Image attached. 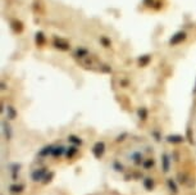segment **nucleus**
<instances>
[{"instance_id":"nucleus-1","label":"nucleus","mask_w":196,"mask_h":195,"mask_svg":"<svg viewBox=\"0 0 196 195\" xmlns=\"http://www.w3.org/2000/svg\"><path fill=\"white\" fill-rule=\"evenodd\" d=\"M91 151H92V155L95 157V158L100 159L104 155V153H105V144L103 141H98L96 144L94 145V148H92Z\"/></svg>"},{"instance_id":"nucleus-2","label":"nucleus","mask_w":196,"mask_h":195,"mask_svg":"<svg viewBox=\"0 0 196 195\" xmlns=\"http://www.w3.org/2000/svg\"><path fill=\"white\" fill-rule=\"evenodd\" d=\"M45 176H46V168H37L31 173V178H32V181L39 182Z\"/></svg>"},{"instance_id":"nucleus-3","label":"nucleus","mask_w":196,"mask_h":195,"mask_svg":"<svg viewBox=\"0 0 196 195\" xmlns=\"http://www.w3.org/2000/svg\"><path fill=\"white\" fill-rule=\"evenodd\" d=\"M169 168H170V157L167 153H163L161 154V169H163L164 173H168Z\"/></svg>"},{"instance_id":"nucleus-4","label":"nucleus","mask_w":196,"mask_h":195,"mask_svg":"<svg viewBox=\"0 0 196 195\" xmlns=\"http://www.w3.org/2000/svg\"><path fill=\"white\" fill-rule=\"evenodd\" d=\"M167 141L170 142V144H182L185 141V137L179 135H169L167 136Z\"/></svg>"},{"instance_id":"nucleus-5","label":"nucleus","mask_w":196,"mask_h":195,"mask_svg":"<svg viewBox=\"0 0 196 195\" xmlns=\"http://www.w3.org/2000/svg\"><path fill=\"white\" fill-rule=\"evenodd\" d=\"M167 186H168V189L170 190L172 194H178V185H177V182L174 181L173 178H168L167 180Z\"/></svg>"},{"instance_id":"nucleus-6","label":"nucleus","mask_w":196,"mask_h":195,"mask_svg":"<svg viewBox=\"0 0 196 195\" xmlns=\"http://www.w3.org/2000/svg\"><path fill=\"white\" fill-rule=\"evenodd\" d=\"M142 184H144V187L147 191H151V190H154V187H155V181L151 177H146Z\"/></svg>"},{"instance_id":"nucleus-7","label":"nucleus","mask_w":196,"mask_h":195,"mask_svg":"<svg viewBox=\"0 0 196 195\" xmlns=\"http://www.w3.org/2000/svg\"><path fill=\"white\" fill-rule=\"evenodd\" d=\"M77 151H78V149H77V146H76V145L68 146V148L65 149V157L68 159H71V158H73V157L77 154Z\"/></svg>"},{"instance_id":"nucleus-8","label":"nucleus","mask_w":196,"mask_h":195,"mask_svg":"<svg viewBox=\"0 0 196 195\" xmlns=\"http://www.w3.org/2000/svg\"><path fill=\"white\" fill-rule=\"evenodd\" d=\"M53 149H54V146L46 145L45 148H42V149L39 151V157H47L49 154H53Z\"/></svg>"},{"instance_id":"nucleus-9","label":"nucleus","mask_w":196,"mask_h":195,"mask_svg":"<svg viewBox=\"0 0 196 195\" xmlns=\"http://www.w3.org/2000/svg\"><path fill=\"white\" fill-rule=\"evenodd\" d=\"M132 159H133V163H135L136 166H140L141 163H144V162H142V154L140 153V151H136V153H133L132 154Z\"/></svg>"},{"instance_id":"nucleus-10","label":"nucleus","mask_w":196,"mask_h":195,"mask_svg":"<svg viewBox=\"0 0 196 195\" xmlns=\"http://www.w3.org/2000/svg\"><path fill=\"white\" fill-rule=\"evenodd\" d=\"M65 154V148L64 146H55L54 149H53V157H60V155H63Z\"/></svg>"},{"instance_id":"nucleus-11","label":"nucleus","mask_w":196,"mask_h":195,"mask_svg":"<svg viewBox=\"0 0 196 195\" xmlns=\"http://www.w3.org/2000/svg\"><path fill=\"white\" fill-rule=\"evenodd\" d=\"M11 191L12 193H22L23 191V189H25V185H17V184H14V185H11Z\"/></svg>"},{"instance_id":"nucleus-12","label":"nucleus","mask_w":196,"mask_h":195,"mask_svg":"<svg viewBox=\"0 0 196 195\" xmlns=\"http://www.w3.org/2000/svg\"><path fill=\"white\" fill-rule=\"evenodd\" d=\"M142 166H144L145 169H150V168H152V167L155 166V160L151 159V158H149V159H146L144 163H142Z\"/></svg>"},{"instance_id":"nucleus-13","label":"nucleus","mask_w":196,"mask_h":195,"mask_svg":"<svg viewBox=\"0 0 196 195\" xmlns=\"http://www.w3.org/2000/svg\"><path fill=\"white\" fill-rule=\"evenodd\" d=\"M68 141L72 142V144H74L76 146L82 145V140H81L80 137H77V136H69V137H68Z\"/></svg>"},{"instance_id":"nucleus-14","label":"nucleus","mask_w":196,"mask_h":195,"mask_svg":"<svg viewBox=\"0 0 196 195\" xmlns=\"http://www.w3.org/2000/svg\"><path fill=\"white\" fill-rule=\"evenodd\" d=\"M113 167H114V169H116V171H118V172H119V171H123V166H122L121 163H119L118 160H116V162H114Z\"/></svg>"},{"instance_id":"nucleus-15","label":"nucleus","mask_w":196,"mask_h":195,"mask_svg":"<svg viewBox=\"0 0 196 195\" xmlns=\"http://www.w3.org/2000/svg\"><path fill=\"white\" fill-rule=\"evenodd\" d=\"M54 175H55L54 172H50V175H46V176H45V181H44V184L50 182V181H51V178L54 177Z\"/></svg>"}]
</instances>
